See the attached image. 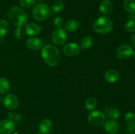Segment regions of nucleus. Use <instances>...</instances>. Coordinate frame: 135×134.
<instances>
[{"label":"nucleus","mask_w":135,"mask_h":134,"mask_svg":"<svg viewBox=\"0 0 135 134\" xmlns=\"http://www.w3.org/2000/svg\"><path fill=\"white\" fill-rule=\"evenodd\" d=\"M41 56L45 63L50 66H55L60 62V53L59 49L53 45L47 44L42 47Z\"/></svg>","instance_id":"1"},{"label":"nucleus","mask_w":135,"mask_h":134,"mask_svg":"<svg viewBox=\"0 0 135 134\" xmlns=\"http://www.w3.org/2000/svg\"><path fill=\"white\" fill-rule=\"evenodd\" d=\"M8 18L11 23L17 28H23L27 24L28 16L20 7L14 6L9 9Z\"/></svg>","instance_id":"2"},{"label":"nucleus","mask_w":135,"mask_h":134,"mask_svg":"<svg viewBox=\"0 0 135 134\" xmlns=\"http://www.w3.org/2000/svg\"><path fill=\"white\" fill-rule=\"evenodd\" d=\"M113 23L112 20L107 16H102L98 18L93 24V29L100 34H108L112 30Z\"/></svg>","instance_id":"3"},{"label":"nucleus","mask_w":135,"mask_h":134,"mask_svg":"<svg viewBox=\"0 0 135 134\" xmlns=\"http://www.w3.org/2000/svg\"><path fill=\"white\" fill-rule=\"evenodd\" d=\"M50 14H51V9L50 6L47 4L43 3L34 5L32 11L33 18L39 22L47 19L50 17Z\"/></svg>","instance_id":"4"},{"label":"nucleus","mask_w":135,"mask_h":134,"mask_svg":"<svg viewBox=\"0 0 135 134\" xmlns=\"http://www.w3.org/2000/svg\"><path fill=\"white\" fill-rule=\"evenodd\" d=\"M88 120L94 127H100L105 123V117L103 112L94 110L88 114Z\"/></svg>","instance_id":"5"},{"label":"nucleus","mask_w":135,"mask_h":134,"mask_svg":"<svg viewBox=\"0 0 135 134\" xmlns=\"http://www.w3.org/2000/svg\"><path fill=\"white\" fill-rule=\"evenodd\" d=\"M52 42L55 45L61 46L66 43L67 39V33L65 29L63 28H59L54 30L51 35Z\"/></svg>","instance_id":"6"},{"label":"nucleus","mask_w":135,"mask_h":134,"mask_svg":"<svg viewBox=\"0 0 135 134\" xmlns=\"http://www.w3.org/2000/svg\"><path fill=\"white\" fill-rule=\"evenodd\" d=\"M3 105L5 106V108L7 110L13 111L15 110L18 106V98L17 96L13 94H7L5 97L3 98Z\"/></svg>","instance_id":"7"},{"label":"nucleus","mask_w":135,"mask_h":134,"mask_svg":"<svg viewBox=\"0 0 135 134\" xmlns=\"http://www.w3.org/2000/svg\"><path fill=\"white\" fill-rule=\"evenodd\" d=\"M134 50L132 46L129 44H123L117 48L116 55L118 59L126 60L133 55Z\"/></svg>","instance_id":"8"},{"label":"nucleus","mask_w":135,"mask_h":134,"mask_svg":"<svg viewBox=\"0 0 135 134\" xmlns=\"http://www.w3.org/2000/svg\"><path fill=\"white\" fill-rule=\"evenodd\" d=\"M15 130V122L10 119H4L0 121V133L11 134Z\"/></svg>","instance_id":"9"},{"label":"nucleus","mask_w":135,"mask_h":134,"mask_svg":"<svg viewBox=\"0 0 135 134\" xmlns=\"http://www.w3.org/2000/svg\"><path fill=\"white\" fill-rule=\"evenodd\" d=\"M63 50L65 55L70 57H73L77 56L80 53L81 47L76 43H69L65 45Z\"/></svg>","instance_id":"10"},{"label":"nucleus","mask_w":135,"mask_h":134,"mask_svg":"<svg viewBox=\"0 0 135 134\" xmlns=\"http://www.w3.org/2000/svg\"><path fill=\"white\" fill-rule=\"evenodd\" d=\"M25 33L30 37H36L40 35L42 32L40 26L38 24L30 23L25 27Z\"/></svg>","instance_id":"11"},{"label":"nucleus","mask_w":135,"mask_h":134,"mask_svg":"<svg viewBox=\"0 0 135 134\" xmlns=\"http://www.w3.org/2000/svg\"><path fill=\"white\" fill-rule=\"evenodd\" d=\"M104 130L109 134H115L119 130V125L113 120H109L104 123Z\"/></svg>","instance_id":"12"},{"label":"nucleus","mask_w":135,"mask_h":134,"mask_svg":"<svg viewBox=\"0 0 135 134\" xmlns=\"http://www.w3.org/2000/svg\"><path fill=\"white\" fill-rule=\"evenodd\" d=\"M26 45L28 49L33 51L40 49L42 47V42L36 37H31L26 40Z\"/></svg>","instance_id":"13"},{"label":"nucleus","mask_w":135,"mask_h":134,"mask_svg":"<svg viewBox=\"0 0 135 134\" xmlns=\"http://www.w3.org/2000/svg\"><path fill=\"white\" fill-rule=\"evenodd\" d=\"M104 78L106 81L110 84H114L117 82L120 78L119 72L115 69H109L105 72Z\"/></svg>","instance_id":"14"},{"label":"nucleus","mask_w":135,"mask_h":134,"mask_svg":"<svg viewBox=\"0 0 135 134\" xmlns=\"http://www.w3.org/2000/svg\"><path fill=\"white\" fill-rule=\"evenodd\" d=\"M39 132L41 134H49L53 128V123L50 119H44L39 124Z\"/></svg>","instance_id":"15"},{"label":"nucleus","mask_w":135,"mask_h":134,"mask_svg":"<svg viewBox=\"0 0 135 134\" xmlns=\"http://www.w3.org/2000/svg\"><path fill=\"white\" fill-rule=\"evenodd\" d=\"M113 4L109 0H102L100 4V11L102 14H108L112 11Z\"/></svg>","instance_id":"16"},{"label":"nucleus","mask_w":135,"mask_h":134,"mask_svg":"<svg viewBox=\"0 0 135 134\" xmlns=\"http://www.w3.org/2000/svg\"><path fill=\"white\" fill-rule=\"evenodd\" d=\"M79 28V23L78 21L74 19H70L65 23V28L67 31L70 32H76Z\"/></svg>","instance_id":"17"},{"label":"nucleus","mask_w":135,"mask_h":134,"mask_svg":"<svg viewBox=\"0 0 135 134\" xmlns=\"http://www.w3.org/2000/svg\"><path fill=\"white\" fill-rule=\"evenodd\" d=\"M10 89V83L5 78H0V93L5 94Z\"/></svg>","instance_id":"18"},{"label":"nucleus","mask_w":135,"mask_h":134,"mask_svg":"<svg viewBox=\"0 0 135 134\" xmlns=\"http://www.w3.org/2000/svg\"><path fill=\"white\" fill-rule=\"evenodd\" d=\"M98 105L97 100L94 97H89L87 99L85 102V108L87 110L89 111H92L96 108Z\"/></svg>","instance_id":"19"},{"label":"nucleus","mask_w":135,"mask_h":134,"mask_svg":"<svg viewBox=\"0 0 135 134\" xmlns=\"http://www.w3.org/2000/svg\"><path fill=\"white\" fill-rule=\"evenodd\" d=\"M123 7L128 13L131 14L135 13V0H125Z\"/></svg>","instance_id":"20"},{"label":"nucleus","mask_w":135,"mask_h":134,"mask_svg":"<svg viewBox=\"0 0 135 134\" xmlns=\"http://www.w3.org/2000/svg\"><path fill=\"white\" fill-rule=\"evenodd\" d=\"M9 28V22L5 19L0 20V38L5 36Z\"/></svg>","instance_id":"21"},{"label":"nucleus","mask_w":135,"mask_h":134,"mask_svg":"<svg viewBox=\"0 0 135 134\" xmlns=\"http://www.w3.org/2000/svg\"><path fill=\"white\" fill-rule=\"evenodd\" d=\"M93 42L94 41L92 38L87 35V36L84 37L82 39L81 42H80V47L84 49H88L92 47Z\"/></svg>","instance_id":"22"},{"label":"nucleus","mask_w":135,"mask_h":134,"mask_svg":"<svg viewBox=\"0 0 135 134\" xmlns=\"http://www.w3.org/2000/svg\"><path fill=\"white\" fill-rule=\"evenodd\" d=\"M64 3L61 0H55L51 5V9L55 13H60L64 9Z\"/></svg>","instance_id":"23"},{"label":"nucleus","mask_w":135,"mask_h":134,"mask_svg":"<svg viewBox=\"0 0 135 134\" xmlns=\"http://www.w3.org/2000/svg\"><path fill=\"white\" fill-rule=\"evenodd\" d=\"M35 0H20L19 4L22 8L30 9L35 5Z\"/></svg>","instance_id":"24"},{"label":"nucleus","mask_w":135,"mask_h":134,"mask_svg":"<svg viewBox=\"0 0 135 134\" xmlns=\"http://www.w3.org/2000/svg\"><path fill=\"white\" fill-rule=\"evenodd\" d=\"M125 30L129 33L135 32V20H130L128 21L125 26Z\"/></svg>","instance_id":"25"},{"label":"nucleus","mask_w":135,"mask_h":134,"mask_svg":"<svg viewBox=\"0 0 135 134\" xmlns=\"http://www.w3.org/2000/svg\"><path fill=\"white\" fill-rule=\"evenodd\" d=\"M108 115L111 118V120H115L119 118L120 112L117 109H112L109 110Z\"/></svg>","instance_id":"26"},{"label":"nucleus","mask_w":135,"mask_h":134,"mask_svg":"<svg viewBox=\"0 0 135 134\" xmlns=\"http://www.w3.org/2000/svg\"><path fill=\"white\" fill-rule=\"evenodd\" d=\"M125 120L127 123H135V113L128 112L125 116Z\"/></svg>","instance_id":"27"},{"label":"nucleus","mask_w":135,"mask_h":134,"mask_svg":"<svg viewBox=\"0 0 135 134\" xmlns=\"http://www.w3.org/2000/svg\"><path fill=\"white\" fill-rule=\"evenodd\" d=\"M25 30L22 28H17L14 31V36L17 39H21L24 38L25 35Z\"/></svg>","instance_id":"28"},{"label":"nucleus","mask_w":135,"mask_h":134,"mask_svg":"<svg viewBox=\"0 0 135 134\" xmlns=\"http://www.w3.org/2000/svg\"><path fill=\"white\" fill-rule=\"evenodd\" d=\"M63 24H64V20L61 17H57L54 18V24L56 27V28H62Z\"/></svg>","instance_id":"29"},{"label":"nucleus","mask_w":135,"mask_h":134,"mask_svg":"<svg viewBox=\"0 0 135 134\" xmlns=\"http://www.w3.org/2000/svg\"><path fill=\"white\" fill-rule=\"evenodd\" d=\"M126 132L127 134H132L135 132V123H127V127L126 129Z\"/></svg>","instance_id":"30"},{"label":"nucleus","mask_w":135,"mask_h":134,"mask_svg":"<svg viewBox=\"0 0 135 134\" xmlns=\"http://www.w3.org/2000/svg\"><path fill=\"white\" fill-rule=\"evenodd\" d=\"M22 116L20 114H15V116L13 120H15V122H20L22 121Z\"/></svg>","instance_id":"31"},{"label":"nucleus","mask_w":135,"mask_h":134,"mask_svg":"<svg viewBox=\"0 0 135 134\" xmlns=\"http://www.w3.org/2000/svg\"><path fill=\"white\" fill-rule=\"evenodd\" d=\"M131 43L133 47H135V33L131 35Z\"/></svg>","instance_id":"32"},{"label":"nucleus","mask_w":135,"mask_h":134,"mask_svg":"<svg viewBox=\"0 0 135 134\" xmlns=\"http://www.w3.org/2000/svg\"><path fill=\"white\" fill-rule=\"evenodd\" d=\"M14 116H15V114L13 112H9L7 113L8 119H10L13 120V118H14Z\"/></svg>","instance_id":"33"},{"label":"nucleus","mask_w":135,"mask_h":134,"mask_svg":"<svg viewBox=\"0 0 135 134\" xmlns=\"http://www.w3.org/2000/svg\"><path fill=\"white\" fill-rule=\"evenodd\" d=\"M130 20H135V14L134 13H132L130 16Z\"/></svg>","instance_id":"34"},{"label":"nucleus","mask_w":135,"mask_h":134,"mask_svg":"<svg viewBox=\"0 0 135 134\" xmlns=\"http://www.w3.org/2000/svg\"><path fill=\"white\" fill-rule=\"evenodd\" d=\"M133 57H134V59H135V51H134V53H133Z\"/></svg>","instance_id":"35"},{"label":"nucleus","mask_w":135,"mask_h":134,"mask_svg":"<svg viewBox=\"0 0 135 134\" xmlns=\"http://www.w3.org/2000/svg\"><path fill=\"white\" fill-rule=\"evenodd\" d=\"M13 134H18V133H17V132H15V133H13Z\"/></svg>","instance_id":"36"},{"label":"nucleus","mask_w":135,"mask_h":134,"mask_svg":"<svg viewBox=\"0 0 135 134\" xmlns=\"http://www.w3.org/2000/svg\"><path fill=\"white\" fill-rule=\"evenodd\" d=\"M35 1H42V0H35Z\"/></svg>","instance_id":"37"},{"label":"nucleus","mask_w":135,"mask_h":134,"mask_svg":"<svg viewBox=\"0 0 135 134\" xmlns=\"http://www.w3.org/2000/svg\"><path fill=\"white\" fill-rule=\"evenodd\" d=\"M1 97H0V102H1Z\"/></svg>","instance_id":"38"},{"label":"nucleus","mask_w":135,"mask_h":134,"mask_svg":"<svg viewBox=\"0 0 135 134\" xmlns=\"http://www.w3.org/2000/svg\"><path fill=\"white\" fill-rule=\"evenodd\" d=\"M132 134H135V132H134V133H132Z\"/></svg>","instance_id":"39"}]
</instances>
